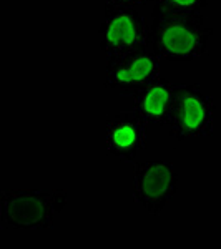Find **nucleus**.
Masks as SVG:
<instances>
[{"label": "nucleus", "instance_id": "obj_1", "mask_svg": "<svg viewBox=\"0 0 221 249\" xmlns=\"http://www.w3.org/2000/svg\"><path fill=\"white\" fill-rule=\"evenodd\" d=\"M213 29L202 14H171L153 10L150 45L168 62H193L206 53Z\"/></svg>", "mask_w": 221, "mask_h": 249}, {"label": "nucleus", "instance_id": "obj_2", "mask_svg": "<svg viewBox=\"0 0 221 249\" xmlns=\"http://www.w3.org/2000/svg\"><path fill=\"white\" fill-rule=\"evenodd\" d=\"M67 204L63 190H5L0 199V224L10 231H45Z\"/></svg>", "mask_w": 221, "mask_h": 249}, {"label": "nucleus", "instance_id": "obj_3", "mask_svg": "<svg viewBox=\"0 0 221 249\" xmlns=\"http://www.w3.org/2000/svg\"><path fill=\"white\" fill-rule=\"evenodd\" d=\"M215 100L202 87L196 83H176L168 120L173 138L190 140L210 136L215 130Z\"/></svg>", "mask_w": 221, "mask_h": 249}, {"label": "nucleus", "instance_id": "obj_4", "mask_svg": "<svg viewBox=\"0 0 221 249\" xmlns=\"http://www.w3.org/2000/svg\"><path fill=\"white\" fill-rule=\"evenodd\" d=\"M178 191V173L168 160L135 163L131 176L133 201L151 216H158Z\"/></svg>", "mask_w": 221, "mask_h": 249}, {"label": "nucleus", "instance_id": "obj_5", "mask_svg": "<svg viewBox=\"0 0 221 249\" xmlns=\"http://www.w3.org/2000/svg\"><path fill=\"white\" fill-rule=\"evenodd\" d=\"M100 48L108 57H118L150 45V27L138 9L105 5L98 29Z\"/></svg>", "mask_w": 221, "mask_h": 249}, {"label": "nucleus", "instance_id": "obj_6", "mask_svg": "<svg viewBox=\"0 0 221 249\" xmlns=\"http://www.w3.org/2000/svg\"><path fill=\"white\" fill-rule=\"evenodd\" d=\"M162 62L153 48H138L130 53L110 57L105 73V87L120 95H133L160 77Z\"/></svg>", "mask_w": 221, "mask_h": 249}, {"label": "nucleus", "instance_id": "obj_7", "mask_svg": "<svg viewBox=\"0 0 221 249\" xmlns=\"http://www.w3.org/2000/svg\"><path fill=\"white\" fill-rule=\"evenodd\" d=\"M105 148L122 163H133L147 148V122L136 111H118L105 122Z\"/></svg>", "mask_w": 221, "mask_h": 249}, {"label": "nucleus", "instance_id": "obj_8", "mask_svg": "<svg viewBox=\"0 0 221 249\" xmlns=\"http://www.w3.org/2000/svg\"><path fill=\"white\" fill-rule=\"evenodd\" d=\"M173 93L175 85L160 75L156 80L131 95L133 110L147 123L155 124V126H165L170 120Z\"/></svg>", "mask_w": 221, "mask_h": 249}, {"label": "nucleus", "instance_id": "obj_9", "mask_svg": "<svg viewBox=\"0 0 221 249\" xmlns=\"http://www.w3.org/2000/svg\"><path fill=\"white\" fill-rule=\"evenodd\" d=\"M206 3V0H155V7L171 14H200Z\"/></svg>", "mask_w": 221, "mask_h": 249}, {"label": "nucleus", "instance_id": "obj_10", "mask_svg": "<svg viewBox=\"0 0 221 249\" xmlns=\"http://www.w3.org/2000/svg\"><path fill=\"white\" fill-rule=\"evenodd\" d=\"M155 0H107V5L111 7H130V9H138V7L148 5Z\"/></svg>", "mask_w": 221, "mask_h": 249}]
</instances>
